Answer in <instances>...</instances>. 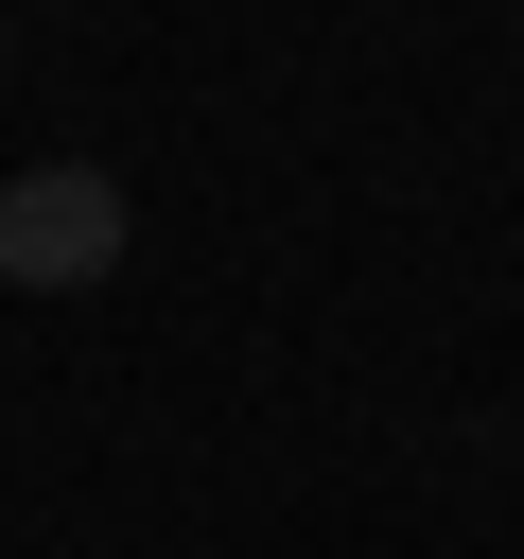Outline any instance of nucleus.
I'll return each mask as SVG.
<instances>
[{
    "instance_id": "f03ea898",
    "label": "nucleus",
    "mask_w": 524,
    "mask_h": 559,
    "mask_svg": "<svg viewBox=\"0 0 524 559\" xmlns=\"http://www.w3.org/2000/svg\"><path fill=\"white\" fill-rule=\"evenodd\" d=\"M0 70H17V17H0Z\"/></svg>"
},
{
    "instance_id": "f257e3e1",
    "label": "nucleus",
    "mask_w": 524,
    "mask_h": 559,
    "mask_svg": "<svg viewBox=\"0 0 524 559\" xmlns=\"http://www.w3.org/2000/svg\"><path fill=\"white\" fill-rule=\"evenodd\" d=\"M122 245H140V210H122L105 157L0 175V280H17V297H87V280H122Z\"/></svg>"
}]
</instances>
